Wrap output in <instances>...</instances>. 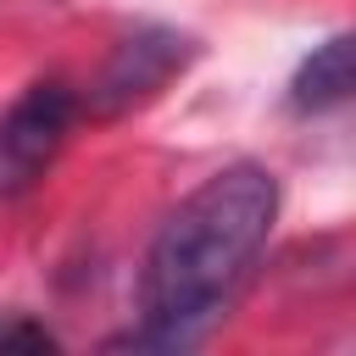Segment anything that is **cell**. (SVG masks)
Segmentation results:
<instances>
[{"instance_id": "cell-1", "label": "cell", "mask_w": 356, "mask_h": 356, "mask_svg": "<svg viewBox=\"0 0 356 356\" xmlns=\"http://www.w3.org/2000/svg\"><path fill=\"white\" fill-rule=\"evenodd\" d=\"M278 217V178L261 161H234L189 189L156 228L139 267V323L128 345L139 350H189L222 317L228 295L261 256Z\"/></svg>"}, {"instance_id": "cell-2", "label": "cell", "mask_w": 356, "mask_h": 356, "mask_svg": "<svg viewBox=\"0 0 356 356\" xmlns=\"http://www.w3.org/2000/svg\"><path fill=\"white\" fill-rule=\"evenodd\" d=\"M72 122H78V89L61 78L28 83L0 111V200H17L44 178V167L61 156Z\"/></svg>"}, {"instance_id": "cell-3", "label": "cell", "mask_w": 356, "mask_h": 356, "mask_svg": "<svg viewBox=\"0 0 356 356\" xmlns=\"http://www.w3.org/2000/svg\"><path fill=\"white\" fill-rule=\"evenodd\" d=\"M189 56H195V39H184L172 28H139V33H128L111 50V61L95 72L89 95H78V111H89V117H122V111L156 100L189 67Z\"/></svg>"}, {"instance_id": "cell-4", "label": "cell", "mask_w": 356, "mask_h": 356, "mask_svg": "<svg viewBox=\"0 0 356 356\" xmlns=\"http://www.w3.org/2000/svg\"><path fill=\"white\" fill-rule=\"evenodd\" d=\"M350 33H334V39H323L306 61H300V72L289 78V106L295 111H334L345 95H350Z\"/></svg>"}, {"instance_id": "cell-5", "label": "cell", "mask_w": 356, "mask_h": 356, "mask_svg": "<svg viewBox=\"0 0 356 356\" xmlns=\"http://www.w3.org/2000/svg\"><path fill=\"white\" fill-rule=\"evenodd\" d=\"M61 339L39 323V317H28V312H6L0 317V350H56Z\"/></svg>"}]
</instances>
